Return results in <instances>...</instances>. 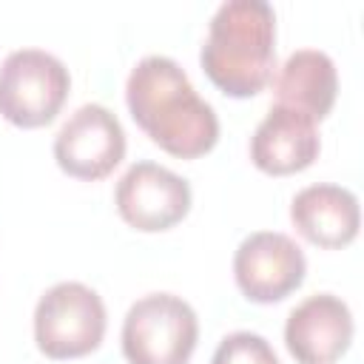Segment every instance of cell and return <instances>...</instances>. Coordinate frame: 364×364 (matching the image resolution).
Wrapping results in <instances>:
<instances>
[{
  "label": "cell",
  "instance_id": "obj_1",
  "mask_svg": "<svg viewBox=\"0 0 364 364\" xmlns=\"http://www.w3.org/2000/svg\"><path fill=\"white\" fill-rule=\"evenodd\" d=\"M125 102L134 122L171 156L196 159L219 139L213 105L196 94L182 65L165 54H148L131 68Z\"/></svg>",
  "mask_w": 364,
  "mask_h": 364
},
{
  "label": "cell",
  "instance_id": "obj_2",
  "mask_svg": "<svg viewBox=\"0 0 364 364\" xmlns=\"http://www.w3.org/2000/svg\"><path fill=\"white\" fill-rule=\"evenodd\" d=\"M208 80L228 97L245 100L273 77L276 68V11L267 0H225L208 23L199 48Z\"/></svg>",
  "mask_w": 364,
  "mask_h": 364
},
{
  "label": "cell",
  "instance_id": "obj_3",
  "mask_svg": "<svg viewBox=\"0 0 364 364\" xmlns=\"http://www.w3.org/2000/svg\"><path fill=\"white\" fill-rule=\"evenodd\" d=\"M196 338V310L173 293H148L122 318V353L128 364H188Z\"/></svg>",
  "mask_w": 364,
  "mask_h": 364
},
{
  "label": "cell",
  "instance_id": "obj_4",
  "mask_svg": "<svg viewBox=\"0 0 364 364\" xmlns=\"http://www.w3.org/2000/svg\"><path fill=\"white\" fill-rule=\"evenodd\" d=\"M71 88L68 68L43 48H17L0 63V117L17 128L48 125Z\"/></svg>",
  "mask_w": 364,
  "mask_h": 364
},
{
  "label": "cell",
  "instance_id": "obj_5",
  "mask_svg": "<svg viewBox=\"0 0 364 364\" xmlns=\"http://www.w3.org/2000/svg\"><path fill=\"white\" fill-rule=\"evenodd\" d=\"M105 304L82 282H57L34 307V341L48 358H80L94 353L105 336Z\"/></svg>",
  "mask_w": 364,
  "mask_h": 364
},
{
  "label": "cell",
  "instance_id": "obj_6",
  "mask_svg": "<svg viewBox=\"0 0 364 364\" xmlns=\"http://www.w3.org/2000/svg\"><path fill=\"white\" fill-rule=\"evenodd\" d=\"M125 131L117 114L100 102L80 105L54 136V159L74 179L97 182L125 156Z\"/></svg>",
  "mask_w": 364,
  "mask_h": 364
},
{
  "label": "cell",
  "instance_id": "obj_7",
  "mask_svg": "<svg viewBox=\"0 0 364 364\" xmlns=\"http://www.w3.org/2000/svg\"><path fill=\"white\" fill-rule=\"evenodd\" d=\"M307 273L301 247L279 230H256L245 236L233 253V279L245 299L273 304L287 299Z\"/></svg>",
  "mask_w": 364,
  "mask_h": 364
},
{
  "label": "cell",
  "instance_id": "obj_8",
  "mask_svg": "<svg viewBox=\"0 0 364 364\" xmlns=\"http://www.w3.org/2000/svg\"><path fill=\"white\" fill-rule=\"evenodd\" d=\"M114 202L119 216L131 228L142 233H156L173 228L188 216L193 193L188 179H182L179 173H173L165 165L142 159L119 176Z\"/></svg>",
  "mask_w": 364,
  "mask_h": 364
},
{
  "label": "cell",
  "instance_id": "obj_9",
  "mask_svg": "<svg viewBox=\"0 0 364 364\" xmlns=\"http://www.w3.org/2000/svg\"><path fill=\"white\" fill-rule=\"evenodd\" d=\"M353 313L333 293H313L284 321L287 353L299 364H336L353 344Z\"/></svg>",
  "mask_w": 364,
  "mask_h": 364
},
{
  "label": "cell",
  "instance_id": "obj_10",
  "mask_svg": "<svg viewBox=\"0 0 364 364\" xmlns=\"http://www.w3.org/2000/svg\"><path fill=\"white\" fill-rule=\"evenodd\" d=\"M318 151L321 139L316 122L284 105H270L250 136V159L270 176H287L310 168L318 159Z\"/></svg>",
  "mask_w": 364,
  "mask_h": 364
},
{
  "label": "cell",
  "instance_id": "obj_11",
  "mask_svg": "<svg viewBox=\"0 0 364 364\" xmlns=\"http://www.w3.org/2000/svg\"><path fill=\"white\" fill-rule=\"evenodd\" d=\"M290 222L310 245L327 250L344 247L358 236L361 228L358 196L350 188L330 182L307 185L290 202Z\"/></svg>",
  "mask_w": 364,
  "mask_h": 364
},
{
  "label": "cell",
  "instance_id": "obj_12",
  "mask_svg": "<svg viewBox=\"0 0 364 364\" xmlns=\"http://www.w3.org/2000/svg\"><path fill=\"white\" fill-rule=\"evenodd\" d=\"M276 105L293 108L307 119H324L338 97V71L330 54L318 48H299L293 51L273 82Z\"/></svg>",
  "mask_w": 364,
  "mask_h": 364
},
{
  "label": "cell",
  "instance_id": "obj_13",
  "mask_svg": "<svg viewBox=\"0 0 364 364\" xmlns=\"http://www.w3.org/2000/svg\"><path fill=\"white\" fill-rule=\"evenodd\" d=\"M210 364H279V355L264 336L236 330L219 341Z\"/></svg>",
  "mask_w": 364,
  "mask_h": 364
}]
</instances>
